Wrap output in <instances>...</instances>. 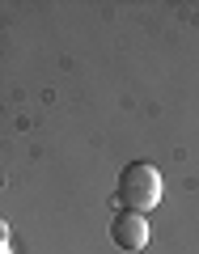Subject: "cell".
Masks as SVG:
<instances>
[{
  "instance_id": "1",
  "label": "cell",
  "mask_w": 199,
  "mask_h": 254,
  "mask_svg": "<svg viewBox=\"0 0 199 254\" xmlns=\"http://www.w3.org/2000/svg\"><path fill=\"white\" fill-rule=\"evenodd\" d=\"M115 195H119V203H123V212H140V216H144V212L161 199V174L148 161H132L119 174Z\"/></svg>"
},
{
  "instance_id": "2",
  "label": "cell",
  "mask_w": 199,
  "mask_h": 254,
  "mask_svg": "<svg viewBox=\"0 0 199 254\" xmlns=\"http://www.w3.org/2000/svg\"><path fill=\"white\" fill-rule=\"evenodd\" d=\"M110 242L119 246V250H144L148 246V220L140 216V212H119L115 220H110Z\"/></svg>"
}]
</instances>
